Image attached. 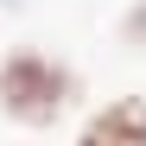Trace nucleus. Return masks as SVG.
Instances as JSON below:
<instances>
[{
	"mask_svg": "<svg viewBox=\"0 0 146 146\" xmlns=\"http://www.w3.org/2000/svg\"><path fill=\"white\" fill-rule=\"evenodd\" d=\"M83 95V76L70 70L64 57L38 51V44H13L0 57V114L19 121V127H57V121L76 108Z\"/></svg>",
	"mask_w": 146,
	"mask_h": 146,
	"instance_id": "f257e3e1",
	"label": "nucleus"
},
{
	"mask_svg": "<svg viewBox=\"0 0 146 146\" xmlns=\"http://www.w3.org/2000/svg\"><path fill=\"white\" fill-rule=\"evenodd\" d=\"M76 146H146V95L95 102L76 127Z\"/></svg>",
	"mask_w": 146,
	"mask_h": 146,
	"instance_id": "f03ea898",
	"label": "nucleus"
},
{
	"mask_svg": "<svg viewBox=\"0 0 146 146\" xmlns=\"http://www.w3.org/2000/svg\"><path fill=\"white\" fill-rule=\"evenodd\" d=\"M114 38L127 51H146V0H127V13L114 19Z\"/></svg>",
	"mask_w": 146,
	"mask_h": 146,
	"instance_id": "7ed1b4c3",
	"label": "nucleus"
}]
</instances>
